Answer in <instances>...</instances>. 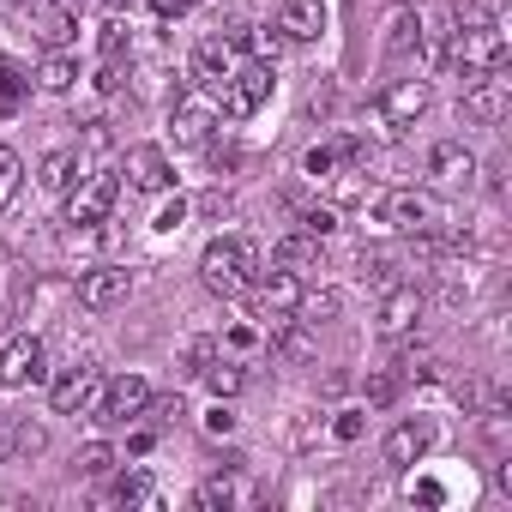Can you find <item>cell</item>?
I'll use <instances>...</instances> for the list:
<instances>
[{
  "mask_svg": "<svg viewBox=\"0 0 512 512\" xmlns=\"http://www.w3.org/2000/svg\"><path fill=\"white\" fill-rule=\"evenodd\" d=\"M199 278H205L211 296H247V284L260 278V247H253L247 235H217V241H205Z\"/></svg>",
  "mask_w": 512,
  "mask_h": 512,
  "instance_id": "1",
  "label": "cell"
},
{
  "mask_svg": "<svg viewBox=\"0 0 512 512\" xmlns=\"http://www.w3.org/2000/svg\"><path fill=\"white\" fill-rule=\"evenodd\" d=\"M440 61H446L452 73H464V79L500 73V67H506V31H500V19L452 31V43H446V55H440Z\"/></svg>",
  "mask_w": 512,
  "mask_h": 512,
  "instance_id": "2",
  "label": "cell"
},
{
  "mask_svg": "<svg viewBox=\"0 0 512 512\" xmlns=\"http://www.w3.org/2000/svg\"><path fill=\"white\" fill-rule=\"evenodd\" d=\"M115 193H121L115 169H85V175L67 187V223H79V229H97V223H109V211H115Z\"/></svg>",
  "mask_w": 512,
  "mask_h": 512,
  "instance_id": "3",
  "label": "cell"
},
{
  "mask_svg": "<svg viewBox=\"0 0 512 512\" xmlns=\"http://www.w3.org/2000/svg\"><path fill=\"white\" fill-rule=\"evenodd\" d=\"M380 223L398 229V235H428V229H440L446 217H440V199H434V193H422V187H392V193H380Z\"/></svg>",
  "mask_w": 512,
  "mask_h": 512,
  "instance_id": "4",
  "label": "cell"
},
{
  "mask_svg": "<svg viewBox=\"0 0 512 512\" xmlns=\"http://www.w3.org/2000/svg\"><path fill=\"white\" fill-rule=\"evenodd\" d=\"M272 85H278V73H272L266 61H247V67H235V73H229V85H223V115H229V121L260 115V109L272 103Z\"/></svg>",
  "mask_w": 512,
  "mask_h": 512,
  "instance_id": "5",
  "label": "cell"
},
{
  "mask_svg": "<svg viewBox=\"0 0 512 512\" xmlns=\"http://www.w3.org/2000/svg\"><path fill=\"white\" fill-rule=\"evenodd\" d=\"M97 392H103L97 362H73V368H61V374L49 380V404H55V416H91Z\"/></svg>",
  "mask_w": 512,
  "mask_h": 512,
  "instance_id": "6",
  "label": "cell"
},
{
  "mask_svg": "<svg viewBox=\"0 0 512 512\" xmlns=\"http://www.w3.org/2000/svg\"><path fill=\"white\" fill-rule=\"evenodd\" d=\"M506 115H512V79H506V67L470 79V91H464V121H470V127H500Z\"/></svg>",
  "mask_w": 512,
  "mask_h": 512,
  "instance_id": "7",
  "label": "cell"
},
{
  "mask_svg": "<svg viewBox=\"0 0 512 512\" xmlns=\"http://www.w3.org/2000/svg\"><path fill=\"white\" fill-rule=\"evenodd\" d=\"M211 133H217V109H211V97L181 91V97L169 103V139H175L181 151H199V145H211Z\"/></svg>",
  "mask_w": 512,
  "mask_h": 512,
  "instance_id": "8",
  "label": "cell"
},
{
  "mask_svg": "<svg viewBox=\"0 0 512 512\" xmlns=\"http://www.w3.org/2000/svg\"><path fill=\"white\" fill-rule=\"evenodd\" d=\"M121 175L139 187V193H169L175 187V163L163 145H127L121 151Z\"/></svg>",
  "mask_w": 512,
  "mask_h": 512,
  "instance_id": "9",
  "label": "cell"
},
{
  "mask_svg": "<svg viewBox=\"0 0 512 512\" xmlns=\"http://www.w3.org/2000/svg\"><path fill=\"white\" fill-rule=\"evenodd\" d=\"M422 290L416 284H392L386 296H380V314H374V332L380 338H410L416 326H422Z\"/></svg>",
  "mask_w": 512,
  "mask_h": 512,
  "instance_id": "10",
  "label": "cell"
},
{
  "mask_svg": "<svg viewBox=\"0 0 512 512\" xmlns=\"http://www.w3.org/2000/svg\"><path fill=\"white\" fill-rule=\"evenodd\" d=\"M37 380H43V338L19 332L0 350V392H19V386H37Z\"/></svg>",
  "mask_w": 512,
  "mask_h": 512,
  "instance_id": "11",
  "label": "cell"
},
{
  "mask_svg": "<svg viewBox=\"0 0 512 512\" xmlns=\"http://www.w3.org/2000/svg\"><path fill=\"white\" fill-rule=\"evenodd\" d=\"M145 404H151V386H145L139 374H121V380H109V386L97 392L91 416H97V422H133V416H145Z\"/></svg>",
  "mask_w": 512,
  "mask_h": 512,
  "instance_id": "12",
  "label": "cell"
},
{
  "mask_svg": "<svg viewBox=\"0 0 512 512\" xmlns=\"http://www.w3.org/2000/svg\"><path fill=\"white\" fill-rule=\"evenodd\" d=\"M31 31L43 49H67L79 37V0H31Z\"/></svg>",
  "mask_w": 512,
  "mask_h": 512,
  "instance_id": "13",
  "label": "cell"
},
{
  "mask_svg": "<svg viewBox=\"0 0 512 512\" xmlns=\"http://www.w3.org/2000/svg\"><path fill=\"white\" fill-rule=\"evenodd\" d=\"M127 290H133V272H127V266H91V272L79 278V308L109 314L115 302H127Z\"/></svg>",
  "mask_w": 512,
  "mask_h": 512,
  "instance_id": "14",
  "label": "cell"
},
{
  "mask_svg": "<svg viewBox=\"0 0 512 512\" xmlns=\"http://www.w3.org/2000/svg\"><path fill=\"white\" fill-rule=\"evenodd\" d=\"M247 290H253V314L260 320H290L302 308V278L296 272H272L260 284H247Z\"/></svg>",
  "mask_w": 512,
  "mask_h": 512,
  "instance_id": "15",
  "label": "cell"
},
{
  "mask_svg": "<svg viewBox=\"0 0 512 512\" xmlns=\"http://www.w3.org/2000/svg\"><path fill=\"white\" fill-rule=\"evenodd\" d=\"M428 79H398V85H386L380 91V121L386 127H416L422 121V109H428Z\"/></svg>",
  "mask_w": 512,
  "mask_h": 512,
  "instance_id": "16",
  "label": "cell"
},
{
  "mask_svg": "<svg viewBox=\"0 0 512 512\" xmlns=\"http://www.w3.org/2000/svg\"><path fill=\"white\" fill-rule=\"evenodd\" d=\"M235 67H241V61H235V37H205L199 55H193V79H199L205 91H223Z\"/></svg>",
  "mask_w": 512,
  "mask_h": 512,
  "instance_id": "17",
  "label": "cell"
},
{
  "mask_svg": "<svg viewBox=\"0 0 512 512\" xmlns=\"http://www.w3.org/2000/svg\"><path fill=\"white\" fill-rule=\"evenodd\" d=\"M428 446H434V428H428V422H398L380 452H386L392 470H416V464L428 458Z\"/></svg>",
  "mask_w": 512,
  "mask_h": 512,
  "instance_id": "18",
  "label": "cell"
},
{
  "mask_svg": "<svg viewBox=\"0 0 512 512\" xmlns=\"http://www.w3.org/2000/svg\"><path fill=\"white\" fill-rule=\"evenodd\" d=\"M278 31H284V43H320L326 7H320V0H284V7H278Z\"/></svg>",
  "mask_w": 512,
  "mask_h": 512,
  "instance_id": "19",
  "label": "cell"
},
{
  "mask_svg": "<svg viewBox=\"0 0 512 512\" xmlns=\"http://www.w3.org/2000/svg\"><path fill=\"white\" fill-rule=\"evenodd\" d=\"M428 175H434L440 187H470V175H476V157H470L458 139H440V145L428 151Z\"/></svg>",
  "mask_w": 512,
  "mask_h": 512,
  "instance_id": "20",
  "label": "cell"
},
{
  "mask_svg": "<svg viewBox=\"0 0 512 512\" xmlns=\"http://www.w3.org/2000/svg\"><path fill=\"white\" fill-rule=\"evenodd\" d=\"M320 266V235H308V229H296V235H284V241H272V272H314Z\"/></svg>",
  "mask_w": 512,
  "mask_h": 512,
  "instance_id": "21",
  "label": "cell"
},
{
  "mask_svg": "<svg viewBox=\"0 0 512 512\" xmlns=\"http://www.w3.org/2000/svg\"><path fill=\"white\" fill-rule=\"evenodd\" d=\"M272 326H278V332H272V344H278V356H284V362H314V356H320V338H314V326H308V320H296V314H290V320H272Z\"/></svg>",
  "mask_w": 512,
  "mask_h": 512,
  "instance_id": "22",
  "label": "cell"
},
{
  "mask_svg": "<svg viewBox=\"0 0 512 512\" xmlns=\"http://www.w3.org/2000/svg\"><path fill=\"white\" fill-rule=\"evenodd\" d=\"M85 175V163H79V151H49L43 157V169H37V187L49 193V199H67V187Z\"/></svg>",
  "mask_w": 512,
  "mask_h": 512,
  "instance_id": "23",
  "label": "cell"
},
{
  "mask_svg": "<svg viewBox=\"0 0 512 512\" xmlns=\"http://www.w3.org/2000/svg\"><path fill=\"white\" fill-rule=\"evenodd\" d=\"M229 37H235V49H247L253 61H266V67H278V55H284V31L278 25H235Z\"/></svg>",
  "mask_w": 512,
  "mask_h": 512,
  "instance_id": "24",
  "label": "cell"
},
{
  "mask_svg": "<svg viewBox=\"0 0 512 512\" xmlns=\"http://www.w3.org/2000/svg\"><path fill=\"white\" fill-rule=\"evenodd\" d=\"M37 85H43V91H55V97H67V91L79 85V61H73L67 49H49V55H43V67H37Z\"/></svg>",
  "mask_w": 512,
  "mask_h": 512,
  "instance_id": "25",
  "label": "cell"
},
{
  "mask_svg": "<svg viewBox=\"0 0 512 512\" xmlns=\"http://www.w3.org/2000/svg\"><path fill=\"white\" fill-rule=\"evenodd\" d=\"M25 97H31V73L13 55H0V115H19Z\"/></svg>",
  "mask_w": 512,
  "mask_h": 512,
  "instance_id": "26",
  "label": "cell"
},
{
  "mask_svg": "<svg viewBox=\"0 0 512 512\" xmlns=\"http://www.w3.org/2000/svg\"><path fill=\"white\" fill-rule=\"evenodd\" d=\"M43 446H49V428H43V422H13V434H7V458H0V464L43 458Z\"/></svg>",
  "mask_w": 512,
  "mask_h": 512,
  "instance_id": "27",
  "label": "cell"
},
{
  "mask_svg": "<svg viewBox=\"0 0 512 512\" xmlns=\"http://www.w3.org/2000/svg\"><path fill=\"white\" fill-rule=\"evenodd\" d=\"M416 49H422V13H410V7H404V13L392 19L386 55H392V61H404V55H416Z\"/></svg>",
  "mask_w": 512,
  "mask_h": 512,
  "instance_id": "28",
  "label": "cell"
},
{
  "mask_svg": "<svg viewBox=\"0 0 512 512\" xmlns=\"http://www.w3.org/2000/svg\"><path fill=\"white\" fill-rule=\"evenodd\" d=\"M199 380H205V386H211L217 398H235V392L247 386V374H241V362H223V356H217V362H211V368H205Z\"/></svg>",
  "mask_w": 512,
  "mask_h": 512,
  "instance_id": "29",
  "label": "cell"
},
{
  "mask_svg": "<svg viewBox=\"0 0 512 512\" xmlns=\"http://www.w3.org/2000/svg\"><path fill=\"white\" fill-rule=\"evenodd\" d=\"M338 308H344V296H338V290H320V296H308V290H302V308H296V320H308V326H326Z\"/></svg>",
  "mask_w": 512,
  "mask_h": 512,
  "instance_id": "30",
  "label": "cell"
},
{
  "mask_svg": "<svg viewBox=\"0 0 512 512\" xmlns=\"http://www.w3.org/2000/svg\"><path fill=\"white\" fill-rule=\"evenodd\" d=\"M115 506H151L157 500V488H151V476H139V470H127L121 482H115V494H109Z\"/></svg>",
  "mask_w": 512,
  "mask_h": 512,
  "instance_id": "31",
  "label": "cell"
},
{
  "mask_svg": "<svg viewBox=\"0 0 512 512\" xmlns=\"http://www.w3.org/2000/svg\"><path fill=\"white\" fill-rule=\"evenodd\" d=\"M193 500L217 512V506H235V500H247V488H241V482H229V476H211V482H199V494H193Z\"/></svg>",
  "mask_w": 512,
  "mask_h": 512,
  "instance_id": "32",
  "label": "cell"
},
{
  "mask_svg": "<svg viewBox=\"0 0 512 512\" xmlns=\"http://www.w3.org/2000/svg\"><path fill=\"white\" fill-rule=\"evenodd\" d=\"M362 278L380 284V290H392L398 284V260H392V253H380V247H362Z\"/></svg>",
  "mask_w": 512,
  "mask_h": 512,
  "instance_id": "33",
  "label": "cell"
},
{
  "mask_svg": "<svg viewBox=\"0 0 512 512\" xmlns=\"http://www.w3.org/2000/svg\"><path fill=\"white\" fill-rule=\"evenodd\" d=\"M326 428H332V440H344V446H350V440H362V434H368V410H356V404H350V410H338Z\"/></svg>",
  "mask_w": 512,
  "mask_h": 512,
  "instance_id": "34",
  "label": "cell"
},
{
  "mask_svg": "<svg viewBox=\"0 0 512 512\" xmlns=\"http://www.w3.org/2000/svg\"><path fill=\"white\" fill-rule=\"evenodd\" d=\"M109 470H115V446H103V440L79 446V476H109Z\"/></svg>",
  "mask_w": 512,
  "mask_h": 512,
  "instance_id": "35",
  "label": "cell"
},
{
  "mask_svg": "<svg viewBox=\"0 0 512 512\" xmlns=\"http://www.w3.org/2000/svg\"><path fill=\"white\" fill-rule=\"evenodd\" d=\"M19 181H25V169H19V151H7L0 145V211L13 205V193H19Z\"/></svg>",
  "mask_w": 512,
  "mask_h": 512,
  "instance_id": "36",
  "label": "cell"
},
{
  "mask_svg": "<svg viewBox=\"0 0 512 512\" xmlns=\"http://www.w3.org/2000/svg\"><path fill=\"white\" fill-rule=\"evenodd\" d=\"M338 163H344V157H338V145H314V151L302 157V169H308L314 181H332V175H338Z\"/></svg>",
  "mask_w": 512,
  "mask_h": 512,
  "instance_id": "37",
  "label": "cell"
},
{
  "mask_svg": "<svg viewBox=\"0 0 512 512\" xmlns=\"http://www.w3.org/2000/svg\"><path fill=\"white\" fill-rule=\"evenodd\" d=\"M302 229H308V235H332V229H338V211H332V205H308V211H302Z\"/></svg>",
  "mask_w": 512,
  "mask_h": 512,
  "instance_id": "38",
  "label": "cell"
},
{
  "mask_svg": "<svg viewBox=\"0 0 512 512\" xmlns=\"http://www.w3.org/2000/svg\"><path fill=\"white\" fill-rule=\"evenodd\" d=\"M211 362H217V338H193V344H187V368H193V374H205Z\"/></svg>",
  "mask_w": 512,
  "mask_h": 512,
  "instance_id": "39",
  "label": "cell"
},
{
  "mask_svg": "<svg viewBox=\"0 0 512 512\" xmlns=\"http://www.w3.org/2000/svg\"><path fill=\"white\" fill-rule=\"evenodd\" d=\"M410 500H422V506H446V488H440L434 476H416V482H410Z\"/></svg>",
  "mask_w": 512,
  "mask_h": 512,
  "instance_id": "40",
  "label": "cell"
},
{
  "mask_svg": "<svg viewBox=\"0 0 512 512\" xmlns=\"http://www.w3.org/2000/svg\"><path fill=\"white\" fill-rule=\"evenodd\" d=\"M398 398V374H374L368 380V404H392Z\"/></svg>",
  "mask_w": 512,
  "mask_h": 512,
  "instance_id": "41",
  "label": "cell"
},
{
  "mask_svg": "<svg viewBox=\"0 0 512 512\" xmlns=\"http://www.w3.org/2000/svg\"><path fill=\"white\" fill-rule=\"evenodd\" d=\"M181 223H187V199H169V205L157 211V229L169 235V229H181Z\"/></svg>",
  "mask_w": 512,
  "mask_h": 512,
  "instance_id": "42",
  "label": "cell"
},
{
  "mask_svg": "<svg viewBox=\"0 0 512 512\" xmlns=\"http://www.w3.org/2000/svg\"><path fill=\"white\" fill-rule=\"evenodd\" d=\"M205 434H235V416H229L223 404H211V410H205Z\"/></svg>",
  "mask_w": 512,
  "mask_h": 512,
  "instance_id": "43",
  "label": "cell"
},
{
  "mask_svg": "<svg viewBox=\"0 0 512 512\" xmlns=\"http://www.w3.org/2000/svg\"><path fill=\"white\" fill-rule=\"evenodd\" d=\"M157 7V19H181V13H193V0H151Z\"/></svg>",
  "mask_w": 512,
  "mask_h": 512,
  "instance_id": "44",
  "label": "cell"
},
{
  "mask_svg": "<svg viewBox=\"0 0 512 512\" xmlns=\"http://www.w3.org/2000/svg\"><path fill=\"white\" fill-rule=\"evenodd\" d=\"M121 43H127L121 25H103V55H121Z\"/></svg>",
  "mask_w": 512,
  "mask_h": 512,
  "instance_id": "45",
  "label": "cell"
},
{
  "mask_svg": "<svg viewBox=\"0 0 512 512\" xmlns=\"http://www.w3.org/2000/svg\"><path fill=\"white\" fill-rule=\"evenodd\" d=\"M7 434H13V422H7V416H0V458H7Z\"/></svg>",
  "mask_w": 512,
  "mask_h": 512,
  "instance_id": "46",
  "label": "cell"
},
{
  "mask_svg": "<svg viewBox=\"0 0 512 512\" xmlns=\"http://www.w3.org/2000/svg\"><path fill=\"white\" fill-rule=\"evenodd\" d=\"M103 7H109V13H121V7H133V0H103Z\"/></svg>",
  "mask_w": 512,
  "mask_h": 512,
  "instance_id": "47",
  "label": "cell"
},
{
  "mask_svg": "<svg viewBox=\"0 0 512 512\" xmlns=\"http://www.w3.org/2000/svg\"><path fill=\"white\" fill-rule=\"evenodd\" d=\"M7 7H31V0H7Z\"/></svg>",
  "mask_w": 512,
  "mask_h": 512,
  "instance_id": "48",
  "label": "cell"
}]
</instances>
